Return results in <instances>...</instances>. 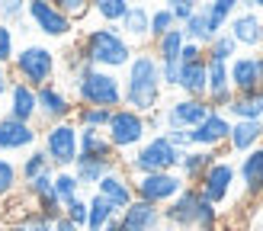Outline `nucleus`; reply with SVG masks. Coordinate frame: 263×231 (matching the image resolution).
Listing matches in <instances>:
<instances>
[{"mask_svg":"<svg viewBox=\"0 0 263 231\" xmlns=\"http://www.w3.org/2000/svg\"><path fill=\"white\" fill-rule=\"evenodd\" d=\"M4 116H7V119H16V122H29V125H35V119H39L35 90H32V87H26V84H20V81H13L10 90H7Z\"/></svg>","mask_w":263,"mask_h":231,"instance_id":"obj_21","label":"nucleus"},{"mask_svg":"<svg viewBox=\"0 0 263 231\" xmlns=\"http://www.w3.org/2000/svg\"><path fill=\"white\" fill-rule=\"evenodd\" d=\"M32 148H39V125L0 116V154L7 158V154H20Z\"/></svg>","mask_w":263,"mask_h":231,"instance_id":"obj_17","label":"nucleus"},{"mask_svg":"<svg viewBox=\"0 0 263 231\" xmlns=\"http://www.w3.org/2000/svg\"><path fill=\"white\" fill-rule=\"evenodd\" d=\"M0 231H20L16 222H0Z\"/></svg>","mask_w":263,"mask_h":231,"instance_id":"obj_49","label":"nucleus"},{"mask_svg":"<svg viewBox=\"0 0 263 231\" xmlns=\"http://www.w3.org/2000/svg\"><path fill=\"white\" fill-rule=\"evenodd\" d=\"M186 45V35L183 29H170L167 35H161L157 42H151V55L157 58V64H180V51Z\"/></svg>","mask_w":263,"mask_h":231,"instance_id":"obj_28","label":"nucleus"},{"mask_svg":"<svg viewBox=\"0 0 263 231\" xmlns=\"http://www.w3.org/2000/svg\"><path fill=\"white\" fill-rule=\"evenodd\" d=\"M51 231H84V228H77V225L68 222L64 215H58V218H55V225H51Z\"/></svg>","mask_w":263,"mask_h":231,"instance_id":"obj_48","label":"nucleus"},{"mask_svg":"<svg viewBox=\"0 0 263 231\" xmlns=\"http://www.w3.org/2000/svg\"><path fill=\"white\" fill-rule=\"evenodd\" d=\"M106 138L116 148V154H132L151 138V128H148V119H144V116L122 106V109H112L109 125H106Z\"/></svg>","mask_w":263,"mask_h":231,"instance_id":"obj_8","label":"nucleus"},{"mask_svg":"<svg viewBox=\"0 0 263 231\" xmlns=\"http://www.w3.org/2000/svg\"><path fill=\"white\" fill-rule=\"evenodd\" d=\"M177 90L190 100H205V90H209V71H205V58L202 61H193V64H180V81Z\"/></svg>","mask_w":263,"mask_h":231,"instance_id":"obj_25","label":"nucleus"},{"mask_svg":"<svg viewBox=\"0 0 263 231\" xmlns=\"http://www.w3.org/2000/svg\"><path fill=\"white\" fill-rule=\"evenodd\" d=\"M58 10H61L74 26L81 23L84 16H90V4H87V0H58Z\"/></svg>","mask_w":263,"mask_h":231,"instance_id":"obj_42","label":"nucleus"},{"mask_svg":"<svg viewBox=\"0 0 263 231\" xmlns=\"http://www.w3.org/2000/svg\"><path fill=\"white\" fill-rule=\"evenodd\" d=\"M77 51H81L84 64L100 68V71H112V74L125 71L132 55H135V48L125 42L119 26H93V29H84L81 42H77Z\"/></svg>","mask_w":263,"mask_h":231,"instance_id":"obj_2","label":"nucleus"},{"mask_svg":"<svg viewBox=\"0 0 263 231\" xmlns=\"http://www.w3.org/2000/svg\"><path fill=\"white\" fill-rule=\"evenodd\" d=\"M116 218H119V209H116L109 199H103L100 192L87 196V228L84 231H100L109 222H116Z\"/></svg>","mask_w":263,"mask_h":231,"instance_id":"obj_29","label":"nucleus"},{"mask_svg":"<svg viewBox=\"0 0 263 231\" xmlns=\"http://www.w3.org/2000/svg\"><path fill=\"white\" fill-rule=\"evenodd\" d=\"M116 167H119V164H106V161H74L71 170L77 177V183H81V189H90V186L97 189V183L109 170H116Z\"/></svg>","mask_w":263,"mask_h":231,"instance_id":"obj_30","label":"nucleus"},{"mask_svg":"<svg viewBox=\"0 0 263 231\" xmlns=\"http://www.w3.org/2000/svg\"><path fill=\"white\" fill-rule=\"evenodd\" d=\"M161 68V84L167 90H177V81H180V64H157Z\"/></svg>","mask_w":263,"mask_h":231,"instance_id":"obj_45","label":"nucleus"},{"mask_svg":"<svg viewBox=\"0 0 263 231\" xmlns=\"http://www.w3.org/2000/svg\"><path fill=\"white\" fill-rule=\"evenodd\" d=\"M257 199H260V205H263V192H260V196H257Z\"/></svg>","mask_w":263,"mask_h":231,"instance_id":"obj_53","label":"nucleus"},{"mask_svg":"<svg viewBox=\"0 0 263 231\" xmlns=\"http://www.w3.org/2000/svg\"><path fill=\"white\" fill-rule=\"evenodd\" d=\"M225 32L238 42V48H251L257 51L260 48V38H263V13H257L254 7H238V13L228 20Z\"/></svg>","mask_w":263,"mask_h":231,"instance_id":"obj_16","label":"nucleus"},{"mask_svg":"<svg viewBox=\"0 0 263 231\" xmlns=\"http://www.w3.org/2000/svg\"><path fill=\"white\" fill-rule=\"evenodd\" d=\"M183 151L174 148L167 141V135H151L138 151H132L128 158H122L128 177H144V174H170L180 167Z\"/></svg>","mask_w":263,"mask_h":231,"instance_id":"obj_6","label":"nucleus"},{"mask_svg":"<svg viewBox=\"0 0 263 231\" xmlns=\"http://www.w3.org/2000/svg\"><path fill=\"white\" fill-rule=\"evenodd\" d=\"M10 74H13V81H20L32 90L45 87L58 74V51L42 45V42L23 45V48H16V55L10 61Z\"/></svg>","mask_w":263,"mask_h":231,"instance_id":"obj_5","label":"nucleus"},{"mask_svg":"<svg viewBox=\"0 0 263 231\" xmlns=\"http://www.w3.org/2000/svg\"><path fill=\"white\" fill-rule=\"evenodd\" d=\"M119 231H167L164 225V212L157 205H148L135 199L128 209L119 212Z\"/></svg>","mask_w":263,"mask_h":231,"instance_id":"obj_18","label":"nucleus"},{"mask_svg":"<svg viewBox=\"0 0 263 231\" xmlns=\"http://www.w3.org/2000/svg\"><path fill=\"white\" fill-rule=\"evenodd\" d=\"M180 231H196V228H180Z\"/></svg>","mask_w":263,"mask_h":231,"instance_id":"obj_54","label":"nucleus"},{"mask_svg":"<svg viewBox=\"0 0 263 231\" xmlns=\"http://www.w3.org/2000/svg\"><path fill=\"white\" fill-rule=\"evenodd\" d=\"M109 109H97V106H77L74 109V125L77 128H93V132H106L109 125Z\"/></svg>","mask_w":263,"mask_h":231,"instance_id":"obj_36","label":"nucleus"},{"mask_svg":"<svg viewBox=\"0 0 263 231\" xmlns=\"http://www.w3.org/2000/svg\"><path fill=\"white\" fill-rule=\"evenodd\" d=\"M26 20L32 23L35 32H42L45 38H71L77 26L58 10V4L51 0H26Z\"/></svg>","mask_w":263,"mask_h":231,"instance_id":"obj_10","label":"nucleus"},{"mask_svg":"<svg viewBox=\"0 0 263 231\" xmlns=\"http://www.w3.org/2000/svg\"><path fill=\"white\" fill-rule=\"evenodd\" d=\"M234 183H238V167H234L228 158H218V161L202 174V180L196 183V189L202 192L205 202H212L215 209H221V205L231 199Z\"/></svg>","mask_w":263,"mask_h":231,"instance_id":"obj_11","label":"nucleus"},{"mask_svg":"<svg viewBox=\"0 0 263 231\" xmlns=\"http://www.w3.org/2000/svg\"><path fill=\"white\" fill-rule=\"evenodd\" d=\"M167 10L174 13L177 26H183V23H186V20L193 16V13H196V10H199V4H196V0H170V4H167Z\"/></svg>","mask_w":263,"mask_h":231,"instance_id":"obj_44","label":"nucleus"},{"mask_svg":"<svg viewBox=\"0 0 263 231\" xmlns=\"http://www.w3.org/2000/svg\"><path fill=\"white\" fill-rule=\"evenodd\" d=\"M13 55H16V29L7 26V23H0V64L10 68Z\"/></svg>","mask_w":263,"mask_h":231,"instance_id":"obj_40","label":"nucleus"},{"mask_svg":"<svg viewBox=\"0 0 263 231\" xmlns=\"http://www.w3.org/2000/svg\"><path fill=\"white\" fill-rule=\"evenodd\" d=\"M20 231H51V225H55V218H48V215H42L39 209H26L23 215H20Z\"/></svg>","mask_w":263,"mask_h":231,"instance_id":"obj_39","label":"nucleus"},{"mask_svg":"<svg viewBox=\"0 0 263 231\" xmlns=\"http://www.w3.org/2000/svg\"><path fill=\"white\" fill-rule=\"evenodd\" d=\"M161 97H164V84H161L157 58L151 55V48H141L132 55L122 77V106L138 116H151L161 109Z\"/></svg>","mask_w":263,"mask_h":231,"instance_id":"obj_1","label":"nucleus"},{"mask_svg":"<svg viewBox=\"0 0 263 231\" xmlns=\"http://www.w3.org/2000/svg\"><path fill=\"white\" fill-rule=\"evenodd\" d=\"M132 189H135V199L148 202V205H157V209H164V205H170L183 189H186V183H183V177H180L177 170H170V174L132 177Z\"/></svg>","mask_w":263,"mask_h":231,"instance_id":"obj_9","label":"nucleus"},{"mask_svg":"<svg viewBox=\"0 0 263 231\" xmlns=\"http://www.w3.org/2000/svg\"><path fill=\"white\" fill-rule=\"evenodd\" d=\"M241 55V48H238V42L228 35V32H218L212 42L205 45V61H221V64H228L231 58H238Z\"/></svg>","mask_w":263,"mask_h":231,"instance_id":"obj_34","label":"nucleus"},{"mask_svg":"<svg viewBox=\"0 0 263 231\" xmlns=\"http://www.w3.org/2000/svg\"><path fill=\"white\" fill-rule=\"evenodd\" d=\"M100 231H119V218H116V222H109L106 228H100Z\"/></svg>","mask_w":263,"mask_h":231,"instance_id":"obj_50","label":"nucleus"},{"mask_svg":"<svg viewBox=\"0 0 263 231\" xmlns=\"http://www.w3.org/2000/svg\"><path fill=\"white\" fill-rule=\"evenodd\" d=\"M20 167H16V161L13 158H4L0 154V202L4 199H13L20 192Z\"/></svg>","mask_w":263,"mask_h":231,"instance_id":"obj_35","label":"nucleus"},{"mask_svg":"<svg viewBox=\"0 0 263 231\" xmlns=\"http://www.w3.org/2000/svg\"><path fill=\"white\" fill-rule=\"evenodd\" d=\"M77 138H81V128L74 125V119L45 125L42 132H39V148L45 151L51 170H71L74 167V161H77Z\"/></svg>","mask_w":263,"mask_h":231,"instance_id":"obj_7","label":"nucleus"},{"mask_svg":"<svg viewBox=\"0 0 263 231\" xmlns=\"http://www.w3.org/2000/svg\"><path fill=\"white\" fill-rule=\"evenodd\" d=\"M128 0H97V4H90V13L93 16H100L103 26H119L122 16L128 13Z\"/></svg>","mask_w":263,"mask_h":231,"instance_id":"obj_33","label":"nucleus"},{"mask_svg":"<svg viewBox=\"0 0 263 231\" xmlns=\"http://www.w3.org/2000/svg\"><path fill=\"white\" fill-rule=\"evenodd\" d=\"M161 212H164V225H170V231H180V228L218 231V222H221L218 209L212 202H205L196 186H186L170 205H164Z\"/></svg>","mask_w":263,"mask_h":231,"instance_id":"obj_4","label":"nucleus"},{"mask_svg":"<svg viewBox=\"0 0 263 231\" xmlns=\"http://www.w3.org/2000/svg\"><path fill=\"white\" fill-rule=\"evenodd\" d=\"M74 103L77 106H97V109H122V77L112 71H100L84 64L71 77Z\"/></svg>","mask_w":263,"mask_h":231,"instance_id":"obj_3","label":"nucleus"},{"mask_svg":"<svg viewBox=\"0 0 263 231\" xmlns=\"http://www.w3.org/2000/svg\"><path fill=\"white\" fill-rule=\"evenodd\" d=\"M202 10H205V16H209V23H212V29L215 32H225V26H228V20L238 13V0H212V4H199Z\"/></svg>","mask_w":263,"mask_h":231,"instance_id":"obj_32","label":"nucleus"},{"mask_svg":"<svg viewBox=\"0 0 263 231\" xmlns=\"http://www.w3.org/2000/svg\"><path fill=\"white\" fill-rule=\"evenodd\" d=\"M257 51H260V55H263V38H260V48H257Z\"/></svg>","mask_w":263,"mask_h":231,"instance_id":"obj_52","label":"nucleus"},{"mask_svg":"<svg viewBox=\"0 0 263 231\" xmlns=\"http://www.w3.org/2000/svg\"><path fill=\"white\" fill-rule=\"evenodd\" d=\"M35 106H39V119H42L45 125H55V122L74 119L77 103H74V97L58 81H51V84L35 90Z\"/></svg>","mask_w":263,"mask_h":231,"instance_id":"obj_12","label":"nucleus"},{"mask_svg":"<svg viewBox=\"0 0 263 231\" xmlns=\"http://www.w3.org/2000/svg\"><path fill=\"white\" fill-rule=\"evenodd\" d=\"M218 161V151H202V148H190V151H183V158H180V167H177V174L183 177V183L186 186H196L202 180V174L209 170Z\"/></svg>","mask_w":263,"mask_h":231,"instance_id":"obj_23","label":"nucleus"},{"mask_svg":"<svg viewBox=\"0 0 263 231\" xmlns=\"http://www.w3.org/2000/svg\"><path fill=\"white\" fill-rule=\"evenodd\" d=\"M209 112H212V109H209V103H205V100L177 97V100H170L167 106H161L164 132H190V128H196Z\"/></svg>","mask_w":263,"mask_h":231,"instance_id":"obj_13","label":"nucleus"},{"mask_svg":"<svg viewBox=\"0 0 263 231\" xmlns=\"http://www.w3.org/2000/svg\"><path fill=\"white\" fill-rule=\"evenodd\" d=\"M68 222H74L77 228H87V199L84 196H77L71 202H64V212H61Z\"/></svg>","mask_w":263,"mask_h":231,"instance_id":"obj_41","label":"nucleus"},{"mask_svg":"<svg viewBox=\"0 0 263 231\" xmlns=\"http://www.w3.org/2000/svg\"><path fill=\"white\" fill-rule=\"evenodd\" d=\"M93 192H100V196L103 199H109L112 205H116V209H128V205L132 202H135V189H132V177L125 174V167L119 164V167H116V170H109L106 177H103L100 180V183H97V189Z\"/></svg>","mask_w":263,"mask_h":231,"instance_id":"obj_20","label":"nucleus"},{"mask_svg":"<svg viewBox=\"0 0 263 231\" xmlns=\"http://www.w3.org/2000/svg\"><path fill=\"white\" fill-rule=\"evenodd\" d=\"M170 29H177V20H174V13L164 7H154L151 10V42H157L161 35H167Z\"/></svg>","mask_w":263,"mask_h":231,"instance_id":"obj_38","label":"nucleus"},{"mask_svg":"<svg viewBox=\"0 0 263 231\" xmlns=\"http://www.w3.org/2000/svg\"><path fill=\"white\" fill-rule=\"evenodd\" d=\"M0 116H4V112H0Z\"/></svg>","mask_w":263,"mask_h":231,"instance_id":"obj_56","label":"nucleus"},{"mask_svg":"<svg viewBox=\"0 0 263 231\" xmlns=\"http://www.w3.org/2000/svg\"><path fill=\"white\" fill-rule=\"evenodd\" d=\"M77 161H106V164H119V154L109 145L106 132H93V128H81L77 138Z\"/></svg>","mask_w":263,"mask_h":231,"instance_id":"obj_22","label":"nucleus"},{"mask_svg":"<svg viewBox=\"0 0 263 231\" xmlns=\"http://www.w3.org/2000/svg\"><path fill=\"white\" fill-rule=\"evenodd\" d=\"M263 145V128L260 122H231V132H228V151L244 158L251 154L254 148Z\"/></svg>","mask_w":263,"mask_h":231,"instance_id":"obj_26","label":"nucleus"},{"mask_svg":"<svg viewBox=\"0 0 263 231\" xmlns=\"http://www.w3.org/2000/svg\"><path fill=\"white\" fill-rule=\"evenodd\" d=\"M51 186H55V196L61 199V205L81 196V183H77L74 170H55V180H51Z\"/></svg>","mask_w":263,"mask_h":231,"instance_id":"obj_37","label":"nucleus"},{"mask_svg":"<svg viewBox=\"0 0 263 231\" xmlns=\"http://www.w3.org/2000/svg\"><path fill=\"white\" fill-rule=\"evenodd\" d=\"M247 7H254L257 13H263V0H251V4H247Z\"/></svg>","mask_w":263,"mask_h":231,"instance_id":"obj_51","label":"nucleus"},{"mask_svg":"<svg viewBox=\"0 0 263 231\" xmlns=\"http://www.w3.org/2000/svg\"><path fill=\"white\" fill-rule=\"evenodd\" d=\"M26 16V0H0V23H16Z\"/></svg>","mask_w":263,"mask_h":231,"instance_id":"obj_43","label":"nucleus"},{"mask_svg":"<svg viewBox=\"0 0 263 231\" xmlns=\"http://www.w3.org/2000/svg\"><path fill=\"white\" fill-rule=\"evenodd\" d=\"M119 32L125 35V42L135 51L148 48L151 45V10L144 4H132L128 13L122 16V23H119Z\"/></svg>","mask_w":263,"mask_h":231,"instance_id":"obj_19","label":"nucleus"},{"mask_svg":"<svg viewBox=\"0 0 263 231\" xmlns=\"http://www.w3.org/2000/svg\"><path fill=\"white\" fill-rule=\"evenodd\" d=\"M225 116L231 122H260V116H263V90L260 93H234V100L225 106Z\"/></svg>","mask_w":263,"mask_h":231,"instance_id":"obj_27","label":"nucleus"},{"mask_svg":"<svg viewBox=\"0 0 263 231\" xmlns=\"http://www.w3.org/2000/svg\"><path fill=\"white\" fill-rule=\"evenodd\" d=\"M228 81L234 93H260L263 90V55H238L228 61Z\"/></svg>","mask_w":263,"mask_h":231,"instance_id":"obj_14","label":"nucleus"},{"mask_svg":"<svg viewBox=\"0 0 263 231\" xmlns=\"http://www.w3.org/2000/svg\"><path fill=\"white\" fill-rule=\"evenodd\" d=\"M228 132H231V119H228L225 112H215L212 109L199 125L186 132V141H190V148L218 151L221 145H228Z\"/></svg>","mask_w":263,"mask_h":231,"instance_id":"obj_15","label":"nucleus"},{"mask_svg":"<svg viewBox=\"0 0 263 231\" xmlns=\"http://www.w3.org/2000/svg\"><path fill=\"white\" fill-rule=\"evenodd\" d=\"M16 167H20V183H29V180H35V177H42L45 170H51V164H48L42 148L26 151V158H20Z\"/></svg>","mask_w":263,"mask_h":231,"instance_id":"obj_31","label":"nucleus"},{"mask_svg":"<svg viewBox=\"0 0 263 231\" xmlns=\"http://www.w3.org/2000/svg\"><path fill=\"white\" fill-rule=\"evenodd\" d=\"M234 167H238V180L244 183V192L251 199H257L263 192V145L254 148L251 154H244Z\"/></svg>","mask_w":263,"mask_h":231,"instance_id":"obj_24","label":"nucleus"},{"mask_svg":"<svg viewBox=\"0 0 263 231\" xmlns=\"http://www.w3.org/2000/svg\"><path fill=\"white\" fill-rule=\"evenodd\" d=\"M260 128H263V116H260Z\"/></svg>","mask_w":263,"mask_h":231,"instance_id":"obj_55","label":"nucleus"},{"mask_svg":"<svg viewBox=\"0 0 263 231\" xmlns=\"http://www.w3.org/2000/svg\"><path fill=\"white\" fill-rule=\"evenodd\" d=\"M10 84H13V74H10V68H7V64H0V100L7 97Z\"/></svg>","mask_w":263,"mask_h":231,"instance_id":"obj_47","label":"nucleus"},{"mask_svg":"<svg viewBox=\"0 0 263 231\" xmlns=\"http://www.w3.org/2000/svg\"><path fill=\"white\" fill-rule=\"evenodd\" d=\"M202 58H205V48L196 45V42H186L180 51V64H193V61H202Z\"/></svg>","mask_w":263,"mask_h":231,"instance_id":"obj_46","label":"nucleus"}]
</instances>
